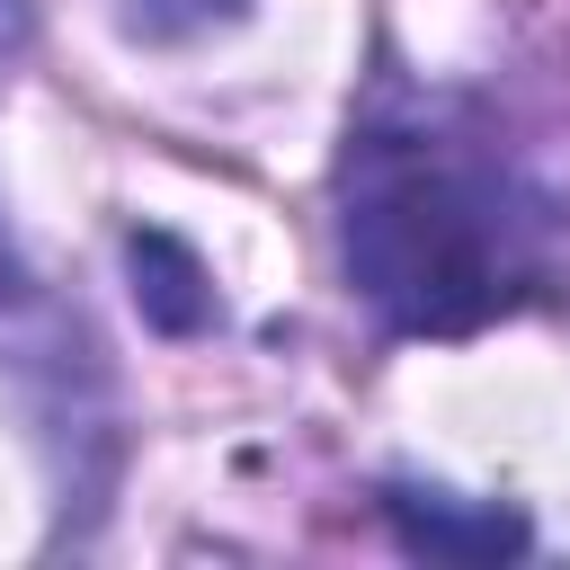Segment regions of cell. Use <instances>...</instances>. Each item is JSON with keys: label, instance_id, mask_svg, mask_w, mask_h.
Segmentation results:
<instances>
[{"label": "cell", "instance_id": "obj_4", "mask_svg": "<svg viewBox=\"0 0 570 570\" xmlns=\"http://www.w3.org/2000/svg\"><path fill=\"white\" fill-rule=\"evenodd\" d=\"M223 18H240V0H125V27L151 36V45L205 36V27H223Z\"/></svg>", "mask_w": 570, "mask_h": 570}, {"label": "cell", "instance_id": "obj_1", "mask_svg": "<svg viewBox=\"0 0 570 570\" xmlns=\"http://www.w3.org/2000/svg\"><path fill=\"white\" fill-rule=\"evenodd\" d=\"M347 276L356 294L419 338H463L552 276V196L525 187L499 151L472 134L410 116V125H365L347 160Z\"/></svg>", "mask_w": 570, "mask_h": 570}, {"label": "cell", "instance_id": "obj_5", "mask_svg": "<svg viewBox=\"0 0 570 570\" xmlns=\"http://www.w3.org/2000/svg\"><path fill=\"white\" fill-rule=\"evenodd\" d=\"M27 27H36V9H27V0H0V53H18Z\"/></svg>", "mask_w": 570, "mask_h": 570}, {"label": "cell", "instance_id": "obj_2", "mask_svg": "<svg viewBox=\"0 0 570 570\" xmlns=\"http://www.w3.org/2000/svg\"><path fill=\"white\" fill-rule=\"evenodd\" d=\"M383 517H392L401 552H428V561H508V552H525V517L499 508V499H454V490L392 481Z\"/></svg>", "mask_w": 570, "mask_h": 570}, {"label": "cell", "instance_id": "obj_3", "mask_svg": "<svg viewBox=\"0 0 570 570\" xmlns=\"http://www.w3.org/2000/svg\"><path fill=\"white\" fill-rule=\"evenodd\" d=\"M125 267H134V303H142L151 330L187 338V330L214 321V285H205V258H196L187 240H169V232H125Z\"/></svg>", "mask_w": 570, "mask_h": 570}]
</instances>
